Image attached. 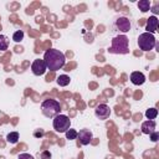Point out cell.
I'll return each instance as SVG.
<instances>
[{"label": "cell", "mask_w": 159, "mask_h": 159, "mask_svg": "<svg viewBox=\"0 0 159 159\" xmlns=\"http://www.w3.org/2000/svg\"><path fill=\"white\" fill-rule=\"evenodd\" d=\"M157 116H158V109L157 108H149V109L145 111V117L148 119H153L154 120L157 118Z\"/></svg>", "instance_id": "17"}, {"label": "cell", "mask_w": 159, "mask_h": 159, "mask_svg": "<svg viewBox=\"0 0 159 159\" xmlns=\"http://www.w3.org/2000/svg\"><path fill=\"white\" fill-rule=\"evenodd\" d=\"M41 159H51V153L48 150H45L41 153Z\"/></svg>", "instance_id": "22"}, {"label": "cell", "mask_w": 159, "mask_h": 159, "mask_svg": "<svg viewBox=\"0 0 159 159\" xmlns=\"http://www.w3.org/2000/svg\"><path fill=\"white\" fill-rule=\"evenodd\" d=\"M94 114L101 120H104L111 116V108L107 104H98L94 109Z\"/></svg>", "instance_id": "8"}, {"label": "cell", "mask_w": 159, "mask_h": 159, "mask_svg": "<svg viewBox=\"0 0 159 159\" xmlns=\"http://www.w3.org/2000/svg\"><path fill=\"white\" fill-rule=\"evenodd\" d=\"M114 27H116L117 30H119L120 32L125 34V32H128V31L130 30L132 24H130V20H129L128 17H125V16H119V17L116 19Z\"/></svg>", "instance_id": "6"}, {"label": "cell", "mask_w": 159, "mask_h": 159, "mask_svg": "<svg viewBox=\"0 0 159 159\" xmlns=\"http://www.w3.org/2000/svg\"><path fill=\"white\" fill-rule=\"evenodd\" d=\"M53 129L58 133H65L66 130L70 129L71 127V120L66 114H57L56 117H53V122H52Z\"/></svg>", "instance_id": "5"}, {"label": "cell", "mask_w": 159, "mask_h": 159, "mask_svg": "<svg viewBox=\"0 0 159 159\" xmlns=\"http://www.w3.org/2000/svg\"><path fill=\"white\" fill-rule=\"evenodd\" d=\"M6 140L10 143V144H16L19 142V133L17 132H10L7 135H6Z\"/></svg>", "instance_id": "15"}, {"label": "cell", "mask_w": 159, "mask_h": 159, "mask_svg": "<svg viewBox=\"0 0 159 159\" xmlns=\"http://www.w3.org/2000/svg\"><path fill=\"white\" fill-rule=\"evenodd\" d=\"M155 127H157L155 120L148 119V120H145V122L142 123L140 129H142V132H143L144 134H152L153 132H155Z\"/></svg>", "instance_id": "11"}, {"label": "cell", "mask_w": 159, "mask_h": 159, "mask_svg": "<svg viewBox=\"0 0 159 159\" xmlns=\"http://www.w3.org/2000/svg\"><path fill=\"white\" fill-rule=\"evenodd\" d=\"M9 43H10L9 39H7L5 35H0V51H5V50H7Z\"/></svg>", "instance_id": "16"}, {"label": "cell", "mask_w": 159, "mask_h": 159, "mask_svg": "<svg viewBox=\"0 0 159 159\" xmlns=\"http://www.w3.org/2000/svg\"><path fill=\"white\" fill-rule=\"evenodd\" d=\"M34 135H35V137H40V138H41V137L43 135V132H42V130H40V132L37 130V132H35V133H34Z\"/></svg>", "instance_id": "23"}, {"label": "cell", "mask_w": 159, "mask_h": 159, "mask_svg": "<svg viewBox=\"0 0 159 159\" xmlns=\"http://www.w3.org/2000/svg\"><path fill=\"white\" fill-rule=\"evenodd\" d=\"M77 138L80 139L81 144L87 145V144L91 143V140L93 138V134H92V132L89 129H81L80 132H77Z\"/></svg>", "instance_id": "9"}, {"label": "cell", "mask_w": 159, "mask_h": 159, "mask_svg": "<svg viewBox=\"0 0 159 159\" xmlns=\"http://www.w3.org/2000/svg\"><path fill=\"white\" fill-rule=\"evenodd\" d=\"M152 11H153L154 14H158V11H159V10H158V5H155V6L153 7V10H152Z\"/></svg>", "instance_id": "24"}, {"label": "cell", "mask_w": 159, "mask_h": 159, "mask_svg": "<svg viewBox=\"0 0 159 159\" xmlns=\"http://www.w3.org/2000/svg\"><path fill=\"white\" fill-rule=\"evenodd\" d=\"M46 63L47 70L50 71H58L61 70L65 63H66V57L63 55V52H61L60 50L56 48H50L45 52L43 58H42Z\"/></svg>", "instance_id": "1"}, {"label": "cell", "mask_w": 159, "mask_h": 159, "mask_svg": "<svg viewBox=\"0 0 159 159\" xmlns=\"http://www.w3.org/2000/svg\"><path fill=\"white\" fill-rule=\"evenodd\" d=\"M130 82L133 84H135V86H142L145 82V76L139 71L132 72L130 73Z\"/></svg>", "instance_id": "12"}, {"label": "cell", "mask_w": 159, "mask_h": 159, "mask_svg": "<svg viewBox=\"0 0 159 159\" xmlns=\"http://www.w3.org/2000/svg\"><path fill=\"white\" fill-rule=\"evenodd\" d=\"M145 32H149V34H154L157 30H158V17L155 15L150 16L148 20H147V25H145Z\"/></svg>", "instance_id": "10"}, {"label": "cell", "mask_w": 159, "mask_h": 159, "mask_svg": "<svg viewBox=\"0 0 159 159\" xmlns=\"http://www.w3.org/2000/svg\"><path fill=\"white\" fill-rule=\"evenodd\" d=\"M138 7L142 12H147L150 10V1L149 0H140V1H138Z\"/></svg>", "instance_id": "14"}, {"label": "cell", "mask_w": 159, "mask_h": 159, "mask_svg": "<svg viewBox=\"0 0 159 159\" xmlns=\"http://www.w3.org/2000/svg\"><path fill=\"white\" fill-rule=\"evenodd\" d=\"M157 40L154 37V35L149 34V32H143L138 36V46L142 51H150L155 47Z\"/></svg>", "instance_id": "4"}, {"label": "cell", "mask_w": 159, "mask_h": 159, "mask_svg": "<svg viewBox=\"0 0 159 159\" xmlns=\"http://www.w3.org/2000/svg\"><path fill=\"white\" fill-rule=\"evenodd\" d=\"M149 135H150V140H152V142H157V140L159 139V133H158L157 130H155V132H153V133H152V134H149Z\"/></svg>", "instance_id": "21"}, {"label": "cell", "mask_w": 159, "mask_h": 159, "mask_svg": "<svg viewBox=\"0 0 159 159\" xmlns=\"http://www.w3.org/2000/svg\"><path fill=\"white\" fill-rule=\"evenodd\" d=\"M17 159H35V158L31 154H29V153H21Z\"/></svg>", "instance_id": "20"}, {"label": "cell", "mask_w": 159, "mask_h": 159, "mask_svg": "<svg viewBox=\"0 0 159 159\" xmlns=\"http://www.w3.org/2000/svg\"><path fill=\"white\" fill-rule=\"evenodd\" d=\"M46 70H47V67H46V63H45L43 60H40V58L34 60V62L31 65V71H32V73L35 76H42V75H45Z\"/></svg>", "instance_id": "7"}, {"label": "cell", "mask_w": 159, "mask_h": 159, "mask_svg": "<svg viewBox=\"0 0 159 159\" xmlns=\"http://www.w3.org/2000/svg\"><path fill=\"white\" fill-rule=\"evenodd\" d=\"M66 133V138L68 139V140H73V139H76L77 138V130H75V129H68V130H66L65 132Z\"/></svg>", "instance_id": "19"}, {"label": "cell", "mask_w": 159, "mask_h": 159, "mask_svg": "<svg viewBox=\"0 0 159 159\" xmlns=\"http://www.w3.org/2000/svg\"><path fill=\"white\" fill-rule=\"evenodd\" d=\"M70 81H71V78H70L67 75H60V76L57 77V84L61 86V87L68 86V84H70Z\"/></svg>", "instance_id": "13"}, {"label": "cell", "mask_w": 159, "mask_h": 159, "mask_svg": "<svg viewBox=\"0 0 159 159\" xmlns=\"http://www.w3.org/2000/svg\"><path fill=\"white\" fill-rule=\"evenodd\" d=\"M22 39H24V31H22V30H17V31L14 32L12 40H14L15 42H20V41H22Z\"/></svg>", "instance_id": "18"}, {"label": "cell", "mask_w": 159, "mask_h": 159, "mask_svg": "<svg viewBox=\"0 0 159 159\" xmlns=\"http://www.w3.org/2000/svg\"><path fill=\"white\" fill-rule=\"evenodd\" d=\"M128 37L125 35H118L116 37H113L112 40V45L108 48V51L111 53H117V55H125L129 52L128 48Z\"/></svg>", "instance_id": "2"}, {"label": "cell", "mask_w": 159, "mask_h": 159, "mask_svg": "<svg viewBox=\"0 0 159 159\" xmlns=\"http://www.w3.org/2000/svg\"><path fill=\"white\" fill-rule=\"evenodd\" d=\"M60 111H61V106H60V102H57L56 99L48 98L41 103V112L47 118L56 117L57 114H60Z\"/></svg>", "instance_id": "3"}]
</instances>
